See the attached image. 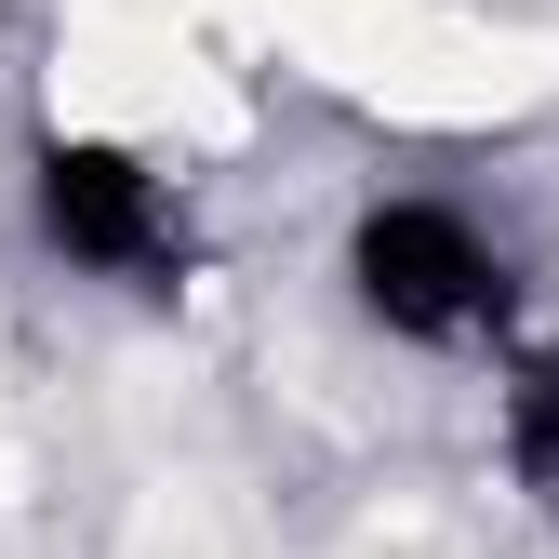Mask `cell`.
<instances>
[{
	"label": "cell",
	"instance_id": "obj_3",
	"mask_svg": "<svg viewBox=\"0 0 559 559\" xmlns=\"http://www.w3.org/2000/svg\"><path fill=\"white\" fill-rule=\"evenodd\" d=\"M507 479H520V507L559 533V346H520L507 360Z\"/></svg>",
	"mask_w": 559,
	"mask_h": 559
},
{
	"label": "cell",
	"instance_id": "obj_1",
	"mask_svg": "<svg viewBox=\"0 0 559 559\" xmlns=\"http://www.w3.org/2000/svg\"><path fill=\"white\" fill-rule=\"evenodd\" d=\"M346 307H360L386 346H427V360H466L520 320V266L507 240L453 214V200H360L346 214Z\"/></svg>",
	"mask_w": 559,
	"mask_h": 559
},
{
	"label": "cell",
	"instance_id": "obj_2",
	"mask_svg": "<svg viewBox=\"0 0 559 559\" xmlns=\"http://www.w3.org/2000/svg\"><path fill=\"white\" fill-rule=\"evenodd\" d=\"M27 227L81 266V280H120V294H187V214L174 187L120 147V133H40L27 147Z\"/></svg>",
	"mask_w": 559,
	"mask_h": 559
}]
</instances>
